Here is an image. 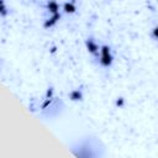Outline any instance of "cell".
Wrapping results in <instances>:
<instances>
[{
    "label": "cell",
    "instance_id": "obj_6",
    "mask_svg": "<svg viewBox=\"0 0 158 158\" xmlns=\"http://www.w3.org/2000/svg\"><path fill=\"white\" fill-rule=\"evenodd\" d=\"M63 10L65 11V12H74L75 10H77V7H75V5H74V2H64V5H63Z\"/></svg>",
    "mask_w": 158,
    "mask_h": 158
},
{
    "label": "cell",
    "instance_id": "obj_2",
    "mask_svg": "<svg viewBox=\"0 0 158 158\" xmlns=\"http://www.w3.org/2000/svg\"><path fill=\"white\" fill-rule=\"evenodd\" d=\"M100 56H99V59H100V63L102 67H110L112 64V60H114V57L111 54V49L109 46L104 44L100 47V51H99Z\"/></svg>",
    "mask_w": 158,
    "mask_h": 158
},
{
    "label": "cell",
    "instance_id": "obj_5",
    "mask_svg": "<svg viewBox=\"0 0 158 158\" xmlns=\"http://www.w3.org/2000/svg\"><path fill=\"white\" fill-rule=\"evenodd\" d=\"M69 98L72 99V100H81L83 99V93L80 91V90H78V89H75V90H73L70 94H69Z\"/></svg>",
    "mask_w": 158,
    "mask_h": 158
},
{
    "label": "cell",
    "instance_id": "obj_7",
    "mask_svg": "<svg viewBox=\"0 0 158 158\" xmlns=\"http://www.w3.org/2000/svg\"><path fill=\"white\" fill-rule=\"evenodd\" d=\"M47 7H48V10H49L52 14H57L58 10H59V5H58L57 2H48V4H47Z\"/></svg>",
    "mask_w": 158,
    "mask_h": 158
},
{
    "label": "cell",
    "instance_id": "obj_1",
    "mask_svg": "<svg viewBox=\"0 0 158 158\" xmlns=\"http://www.w3.org/2000/svg\"><path fill=\"white\" fill-rule=\"evenodd\" d=\"M72 152L78 158H98L99 151L98 147L91 143V141H85L78 147H72Z\"/></svg>",
    "mask_w": 158,
    "mask_h": 158
},
{
    "label": "cell",
    "instance_id": "obj_4",
    "mask_svg": "<svg viewBox=\"0 0 158 158\" xmlns=\"http://www.w3.org/2000/svg\"><path fill=\"white\" fill-rule=\"evenodd\" d=\"M59 19H60V14H59V12L53 14V16H52L51 19H48V21L44 22V27H51V26H52L53 23H56L57 20H59Z\"/></svg>",
    "mask_w": 158,
    "mask_h": 158
},
{
    "label": "cell",
    "instance_id": "obj_3",
    "mask_svg": "<svg viewBox=\"0 0 158 158\" xmlns=\"http://www.w3.org/2000/svg\"><path fill=\"white\" fill-rule=\"evenodd\" d=\"M85 43H86V48H88V51H89L93 56H98V57H99V51H100V48H99L96 41H95L94 38L89 37V38L85 41Z\"/></svg>",
    "mask_w": 158,
    "mask_h": 158
},
{
    "label": "cell",
    "instance_id": "obj_8",
    "mask_svg": "<svg viewBox=\"0 0 158 158\" xmlns=\"http://www.w3.org/2000/svg\"><path fill=\"white\" fill-rule=\"evenodd\" d=\"M0 14L1 15H6L7 14V9H6L4 1H0Z\"/></svg>",
    "mask_w": 158,
    "mask_h": 158
}]
</instances>
